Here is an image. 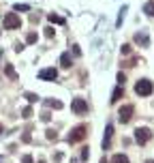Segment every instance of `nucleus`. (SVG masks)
Returning <instances> with one entry per match:
<instances>
[{
    "label": "nucleus",
    "mask_w": 154,
    "mask_h": 163,
    "mask_svg": "<svg viewBox=\"0 0 154 163\" xmlns=\"http://www.w3.org/2000/svg\"><path fill=\"white\" fill-rule=\"evenodd\" d=\"M86 135H88V124H77L75 129H71L66 142H69V144H77V142L86 140Z\"/></svg>",
    "instance_id": "nucleus-1"
},
{
    "label": "nucleus",
    "mask_w": 154,
    "mask_h": 163,
    "mask_svg": "<svg viewBox=\"0 0 154 163\" xmlns=\"http://www.w3.org/2000/svg\"><path fill=\"white\" fill-rule=\"evenodd\" d=\"M154 90V84L150 80H139L135 84V92L139 94V97H150Z\"/></svg>",
    "instance_id": "nucleus-2"
},
{
    "label": "nucleus",
    "mask_w": 154,
    "mask_h": 163,
    "mask_svg": "<svg viewBox=\"0 0 154 163\" xmlns=\"http://www.w3.org/2000/svg\"><path fill=\"white\" fill-rule=\"evenodd\" d=\"M2 24H4L6 30H15V28L22 26V19H19V15H15V13H6L4 19H2Z\"/></svg>",
    "instance_id": "nucleus-3"
},
{
    "label": "nucleus",
    "mask_w": 154,
    "mask_h": 163,
    "mask_svg": "<svg viewBox=\"0 0 154 163\" xmlns=\"http://www.w3.org/2000/svg\"><path fill=\"white\" fill-rule=\"evenodd\" d=\"M150 137H152V133H150V129H148V127H137V129H135V142H137V144H141V146H144Z\"/></svg>",
    "instance_id": "nucleus-4"
},
{
    "label": "nucleus",
    "mask_w": 154,
    "mask_h": 163,
    "mask_svg": "<svg viewBox=\"0 0 154 163\" xmlns=\"http://www.w3.org/2000/svg\"><path fill=\"white\" fill-rule=\"evenodd\" d=\"M71 110H73L75 114H86V112H88V101H86V99H75V101L71 103Z\"/></svg>",
    "instance_id": "nucleus-5"
},
{
    "label": "nucleus",
    "mask_w": 154,
    "mask_h": 163,
    "mask_svg": "<svg viewBox=\"0 0 154 163\" xmlns=\"http://www.w3.org/2000/svg\"><path fill=\"white\" fill-rule=\"evenodd\" d=\"M133 112H135V107H133V105H122V107H120V112H118L120 122H128V120H131V116H133Z\"/></svg>",
    "instance_id": "nucleus-6"
},
{
    "label": "nucleus",
    "mask_w": 154,
    "mask_h": 163,
    "mask_svg": "<svg viewBox=\"0 0 154 163\" xmlns=\"http://www.w3.org/2000/svg\"><path fill=\"white\" fill-rule=\"evenodd\" d=\"M58 77V71L53 69V67H49V69H41L39 71V80H49V82H53Z\"/></svg>",
    "instance_id": "nucleus-7"
},
{
    "label": "nucleus",
    "mask_w": 154,
    "mask_h": 163,
    "mask_svg": "<svg viewBox=\"0 0 154 163\" xmlns=\"http://www.w3.org/2000/svg\"><path fill=\"white\" fill-rule=\"evenodd\" d=\"M111 135H113V124H107V129H105V137H103V150L109 148V144H111Z\"/></svg>",
    "instance_id": "nucleus-8"
},
{
    "label": "nucleus",
    "mask_w": 154,
    "mask_h": 163,
    "mask_svg": "<svg viewBox=\"0 0 154 163\" xmlns=\"http://www.w3.org/2000/svg\"><path fill=\"white\" fill-rule=\"evenodd\" d=\"M135 41H137L141 47H148V45H150V39H148L146 32H137V35H135Z\"/></svg>",
    "instance_id": "nucleus-9"
},
{
    "label": "nucleus",
    "mask_w": 154,
    "mask_h": 163,
    "mask_svg": "<svg viewBox=\"0 0 154 163\" xmlns=\"http://www.w3.org/2000/svg\"><path fill=\"white\" fill-rule=\"evenodd\" d=\"M60 65H62L64 69H69V67L73 65V58H71V54H69V52H64V54L60 56Z\"/></svg>",
    "instance_id": "nucleus-10"
},
{
    "label": "nucleus",
    "mask_w": 154,
    "mask_h": 163,
    "mask_svg": "<svg viewBox=\"0 0 154 163\" xmlns=\"http://www.w3.org/2000/svg\"><path fill=\"white\" fill-rule=\"evenodd\" d=\"M122 97H124V88H122V86H118V88L113 90V94H111V99H109V101H111V103H118Z\"/></svg>",
    "instance_id": "nucleus-11"
},
{
    "label": "nucleus",
    "mask_w": 154,
    "mask_h": 163,
    "mask_svg": "<svg viewBox=\"0 0 154 163\" xmlns=\"http://www.w3.org/2000/svg\"><path fill=\"white\" fill-rule=\"evenodd\" d=\"M144 13H146V15H150V17H154V0H150V2H146V4H144Z\"/></svg>",
    "instance_id": "nucleus-12"
},
{
    "label": "nucleus",
    "mask_w": 154,
    "mask_h": 163,
    "mask_svg": "<svg viewBox=\"0 0 154 163\" xmlns=\"http://www.w3.org/2000/svg\"><path fill=\"white\" fill-rule=\"evenodd\" d=\"M111 163H128V157L118 153V155H113V157H111Z\"/></svg>",
    "instance_id": "nucleus-13"
},
{
    "label": "nucleus",
    "mask_w": 154,
    "mask_h": 163,
    "mask_svg": "<svg viewBox=\"0 0 154 163\" xmlns=\"http://www.w3.org/2000/svg\"><path fill=\"white\" fill-rule=\"evenodd\" d=\"M47 19H49L51 24H64V17H60V15H53V13H49V15H47Z\"/></svg>",
    "instance_id": "nucleus-14"
},
{
    "label": "nucleus",
    "mask_w": 154,
    "mask_h": 163,
    "mask_svg": "<svg viewBox=\"0 0 154 163\" xmlns=\"http://www.w3.org/2000/svg\"><path fill=\"white\" fill-rule=\"evenodd\" d=\"M45 105H47V107H53V110H62V103H60V101H53V99H47Z\"/></svg>",
    "instance_id": "nucleus-15"
},
{
    "label": "nucleus",
    "mask_w": 154,
    "mask_h": 163,
    "mask_svg": "<svg viewBox=\"0 0 154 163\" xmlns=\"http://www.w3.org/2000/svg\"><path fill=\"white\" fill-rule=\"evenodd\" d=\"M4 73H6L11 80H17V73L13 71V67H11V65H6V67H4Z\"/></svg>",
    "instance_id": "nucleus-16"
},
{
    "label": "nucleus",
    "mask_w": 154,
    "mask_h": 163,
    "mask_svg": "<svg viewBox=\"0 0 154 163\" xmlns=\"http://www.w3.org/2000/svg\"><path fill=\"white\" fill-rule=\"evenodd\" d=\"M45 137H47V140H53V142H56V140H58V133H56L53 129H47V131H45Z\"/></svg>",
    "instance_id": "nucleus-17"
},
{
    "label": "nucleus",
    "mask_w": 154,
    "mask_h": 163,
    "mask_svg": "<svg viewBox=\"0 0 154 163\" xmlns=\"http://www.w3.org/2000/svg\"><path fill=\"white\" fill-rule=\"evenodd\" d=\"M126 9H128V6H126V4H124V6H122V9H120V15H118V22H116V24H118V26H120V24H122V19H124V13H126Z\"/></svg>",
    "instance_id": "nucleus-18"
},
{
    "label": "nucleus",
    "mask_w": 154,
    "mask_h": 163,
    "mask_svg": "<svg viewBox=\"0 0 154 163\" xmlns=\"http://www.w3.org/2000/svg\"><path fill=\"white\" fill-rule=\"evenodd\" d=\"M90 159V148H81V161H88Z\"/></svg>",
    "instance_id": "nucleus-19"
},
{
    "label": "nucleus",
    "mask_w": 154,
    "mask_h": 163,
    "mask_svg": "<svg viewBox=\"0 0 154 163\" xmlns=\"http://www.w3.org/2000/svg\"><path fill=\"white\" fill-rule=\"evenodd\" d=\"M26 99H28L30 103H37V99H39V97H37L34 92H26Z\"/></svg>",
    "instance_id": "nucleus-20"
},
{
    "label": "nucleus",
    "mask_w": 154,
    "mask_h": 163,
    "mask_svg": "<svg viewBox=\"0 0 154 163\" xmlns=\"http://www.w3.org/2000/svg\"><path fill=\"white\" fill-rule=\"evenodd\" d=\"M22 116H24V118H30V116H32V107H24V110H22Z\"/></svg>",
    "instance_id": "nucleus-21"
},
{
    "label": "nucleus",
    "mask_w": 154,
    "mask_h": 163,
    "mask_svg": "<svg viewBox=\"0 0 154 163\" xmlns=\"http://www.w3.org/2000/svg\"><path fill=\"white\" fill-rule=\"evenodd\" d=\"M41 120H43V122H49L51 120V114H49V112H43V114H41Z\"/></svg>",
    "instance_id": "nucleus-22"
},
{
    "label": "nucleus",
    "mask_w": 154,
    "mask_h": 163,
    "mask_svg": "<svg viewBox=\"0 0 154 163\" xmlns=\"http://www.w3.org/2000/svg\"><path fill=\"white\" fill-rule=\"evenodd\" d=\"M13 9H15V11H28L30 6H28V4H15Z\"/></svg>",
    "instance_id": "nucleus-23"
},
{
    "label": "nucleus",
    "mask_w": 154,
    "mask_h": 163,
    "mask_svg": "<svg viewBox=\"0 0 154 163\" xmlns=\"http://www.w3.org/2000/svg\"><path fill=\"white\" fill-rule=\"evenodd\" d=\"M124 82H126L124 73H118V86H124Z\"/></svg>",
    "instance_id": "nucleus-24"
},
{
    "label": "nucleus",
    "mask_w": 154,
    "mask_h": 163,
    "mask_svg": "<svg viewBox=\"0 0 154 163\" xmlns=\"http://www.w3.org/2000/svg\"><path fill=\"white\" fill-rule=\"evenodd\" d=\"M34 41H37V35H34V32H30V35L26 37V43H34Z\"/></svg>",
    "instance_id": "nucleus-25"
},
{
    "label": "nucleus",
    "mask_w": 154,
    "mask_h": 163,
    "mask_svg": "<svg viewBox=\"0 0 154 163\" xmlns=\"http://www.w3.org/2000/svg\"><path fill=\"white\" fill-rule=\"evenodd\" d=\"M45 37H47V39H51V37H53V28H51V26H47V28H45Z\"/></svg>",
    "instance_id": "nucleus-26"
},
{
    "label": "nucleus",
    "mask_w": 154,
    "mask_h": 163,
    "mask_svg": "<svg viewBox=\"0 0 154 163\" xmlns=\"http://www.w3.org/2000/svg\"><path fill=\"white\" fill-rule=\"evenodd\" d=\"M131 52H133V49H131V45H122V54H124V56H128Z\"/></svg>",
    "instance_id": "nucleus-27"
},
{
    "label": "nucleus",
    "mask_w": 154,
    "mask_h": 163,
    "mask_svg": "<svg viewBox=\"0 0 154 163\" xmlns=\"http://www.w3.org/2000/svg\"><path fill=\"white\" fill-rule=\"evenodd\" d=\"M22 163H32V157H30V155H24V157H22Z\"/></svg>",
    "instance_id": "nucleus-28"
},
{
    "label": "nucleus",
    "mask_w": 154,
    "mask_h": 163,
    "mask_svg": "<svg viewBox=\"0 0 154 163\" xmlns=\"http://www.w3.org/2000/svg\"><path fill=\"white\" fill-rule=\"evenodd\" d=\"M146 163H154V159H148V161H146Z\"/></svg>",
    "instance_id": "nucleus-29"
},
{
    "label": "nucleus",
    "mask_w": 154,
    "mask_h": 163,
    "mask_svg": "<svg viewBox=\"0 0 154 163\" xmlns=\"http://www.w3.org/2000/svg\"><path fill=\"white\" fill-rule=\"evenodd\" d=\"M2 131H4V127H2V124H0V133H2Z\"/></svg>",
    "instance_id": "nucleus-30"
},
{
    "label": "nucleus",
    "mask_w": 154,
    "mask_h": 163,
    "mask_svg": "<svg viewBox=\"0 0 154 163\" xmlns=\"http://www.w3.org/2000/svg\"><path fill=\"white\" fill-rule=\"evenodd\" d=\"M39 163H45V161H43V159H41V161H39Z\"/></svg>",
    "instance_id": "nucleus-31"
}]
</instances>
